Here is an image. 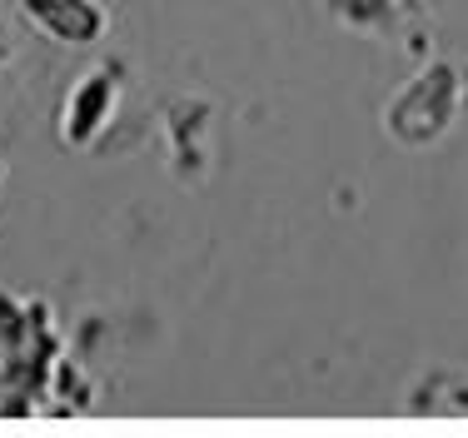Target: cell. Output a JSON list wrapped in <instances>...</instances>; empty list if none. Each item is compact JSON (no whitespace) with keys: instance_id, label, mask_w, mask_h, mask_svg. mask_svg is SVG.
Listing matches in <instances>:
<instances>
[{"instance_id":"obj_2","label":"cell","mask_w":468,"mask_h":438,"mask_svg":"<svg viewBox=\"0 0 468 438\" xmlns=\"http://www.w3.org/2000/svg\"><path fill=\"white\" fill-rule=\"evenodd\" d=\"M110 105V75H95V80H85L75 90V105H70V140H85V134L95 130V115Z\"/></svg>"},{"instance_id":"obj_1","label":"cell","mask_w":468,"mask_h":438,"mask_svg":"<svg viewBox=\"0 0 468 438\" xmlns=\"http://www.w3.org/2000/svg\"><path fill=\"white\" fill-rule=\"evenodd\" d=\"M30 16H40V26H50L65 40L100 36V10L85 5V0H30Z\"/></svg>"}]
</instances>
